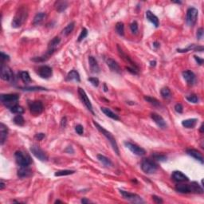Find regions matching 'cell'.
Listing matches in <instances>:
<instances>
[{
	"label": "cell",
	"instance_id": "cell-38",
	"mask_svg": "<svg viewBox=\"0 0 204 204\" xmlns=\"http://www.w3.org/2000/svg\"><path fill=\"white\" fill-rule=\"evenodd\" d=\"M13 121L16 125H18V126H23L25 124V120L21 114H18L17 116H15Z\"/></svg>",
	"mask_w": 204,
	"mask_h": 204
},
{
	"label": "cell",
	"instance_id": "cell-14",
	"mask_svg": "<svg viewBox=\"0 0 204 204\" xmlns=\"http://www.w3.org/2000/svg\"><path fill=\"white\" fill-rule=\"evenodd\" d=\"M151 117L152 119L153 120L155 123L156 124V125L159 128H160L162 129H164L167 128V124L166 121H164V119L161 116H160L159 114L156 113H152L151 114Z\"/></svg>",
	"mask_w": 204,
	"mask_h": 204
},
{
	"label": "cell",
	"instance_id": "cell-30",
	"mask_svg": "<svg viewBox=\"0 0 204 204\" xmlns=\"http://www.w3.org/2000/svg\"><path fill=\"white\" fill-rule=\"evenodd\" d=\"M190 187L191 192L196 193V194H202L203 193V189L197 182H192L190 184Z\"/></svg>",
	"mask_w": 204,
	"mask_h": 204
},
{
	"label": "cell",
	"instance_id": "cell-48",
	"mask_svg": "<svg viewBox=\"0 0 204 204\" xmlns=\"http://www.w3.org/2000/svg\"><path fill=\"white\" fill-rule=\"evenodd\" d=\"M175 110L178 113H182L183 111V105L181 104L178 103L175 105Z\"/></svg>",
	"mask_w": 204,
	"mask_h": 204
},
{
	"label": "cell",
	"instance_id": "cell-51",
	"mask_svg": "<svg viewBox=\"0 0 204 204\" xmlns=\"http://www.w3.org/2000/svg\"><path fill=\"white\" fill-rule=\"evenodd\" d=\"M1 58H2V62H5V61H9V60H10V57L8 55H6V54H4L3 52L1 53Z\"/></svg>",
	"mask_w": 204,
	"mask_h": 204
},
{
	"label": "cell",
	"instance_id": "cell-26",
	"mask_svg": "<svg viewBox=\"0 0 204 204\" xmlns=\"http://www.w3.org/2000/svg\"><path fill=\"white\" fill-rule=\"evenodd\" d=\"M66 81H75L79 82L81 81V78H80V74L77 71V70H71L67 74V77H66Z\"/></svg>",
	"mask_w": 204,
	"mask_h": 204
},
{
	"label": "cell",
	"instance_id": "cell-3",
	"mask_svg": "<svg viewBox=\"0 0 204 204\" xmlns=\"http://www.w3.org/2000/svg\"><path fill=\"white\" fill-rule=\"evenodd\" d=\"M16 163L20 167H29L32 163V160L30 156L26 153H24L21 151H17L14 153Z\"/></svg>",
	"mask_w": 204,
	"mask_h": 204
},
{
	"label": "cell",
	"instance_id": "cell-41",
	"mask_svg": "<svg viewBox=\"0 0 204 204\" xmlns=\"http://www.w3.org/2000/svg\"><path fill=\"white\" fill-rule=\"evenodd\" d=\"M10 110L11 113H16V114H22V113H24L23 108L21 107V106H19V105H16L15 106L12 107Z\"/></svg>",
	"mask_w": 204,
	"mask_h": 204
},
{
	"label": "cell",
	"instance_id": "cell-22",
	"mask_svg": "<svg viewBox=\"0 0 204 204\" xmlns=\"http://www.w3.org/2000/svg\"><path fill=\"white\" fill-rule=\"evenodd\" d=\"M32 175V171L29 167H20L18 171V175L20 178H27Z\"/></svg>",
	"mask_w": 204,
	"mask_h": 204
},
{
	"label": "cell",
	"instance_id": "cell-35",
	"mask_svg": "<svg viewBox=\"0 0 204 204\" xmlns=\"http://www.w3.org/2000/svg\"><path fill=\"white\" fill-rule=\"evenodd\" d=\"M161 96L163 97V98H164L166 100H169L171 98V90L169 89V88L164 87L163 88L160 90Z\"/></svg>",
	"mask_w": 204,
	"mask_h": 204
},
{
	"label": "cell",
	"instance_id": "cell-28",
	"mask_svg": "<svg viewBox=\"0 0 204 204\" xmlns=\"http://www.w3.org/2000/svg\"><path fill=\"white\" fill-rule=\"evenodd\" d=\"M46 13H43V12H40V13H38V14L34 16V21H33V24H34V26H38V25H40V24L43 22L44 20L46 19Z\"/></svg>",
	"mask_w": 204,
	"mask_h": 204
},
{
	"label": "cell",
	"instance_id": "cell-7",
	"mask_svg": "<svg viewBox=\"0 0 204 204\" xmlns=\"http://www.w3.org/2000/svg\"><path fill=\"white\" fill-rule=\"evenodd\" d=\"M30 152L39 160L42 161V162L48 160V156L46 155V153L37 145H33L30 147Z\"/></svg>",
	"mask_w": 204,
	"mask_h": 204
},
{
	"label": "cell",
	"instance_id": "cell-27",
	"mask_svg": "<svg viewBox=\"0 0 204 204\" xmlns=\"http://www.w3.org/2000/svg\"><path fill=\"white\" fill-rule=\"evenodd\" d=\"M60 42H61V38H58V37H54V38L49 42L48 50H50V51H52L54 53L56 49H57V46L59 45Z\"/></svg>",
	"mask_w": 204,
	"mask_h": 204
},
{
	"label": "cell",
	"instance_id": "cell-42",
	"mask_svg": "<svg viewBox=\"0 0 204 204\" xmlns=\"http://www.w3.org/2000/svg\"><path fill=\"white\" fill-rule=\"evenodd\" d=\"M87 35H88V30L86 29V28H83V29H82V30H81V34H80L79 37H78L77 42H81L82 40L85 39V38L87 37Z\"/></svg>",
	"mask_w": 204,
	"mask_h": 204
},
{
	"label": "cell",
	"instance_id": "cell-15",
	"mask_svg": "<svg viewBox=\"0 0 204 204\" xmlns=\"http://www.w3.org/2000/svg\"><path fill=\"white\" fill-rule=\"evenodd\" d=\"M117 50H118V52H119V54H120V55H121V58H122V59H123L125 62H127L128 64H129V65H130V66H132V68H133V69H136V70H137V71H138L139 69H138V67H137V65H136V64L134 63V62H133V61H132L131 58H129V57L127 55V54H125V53H124L123 50H121V47H120V46H119V45H117Z\"/></svg>",
	"mask_w": 204,
	"mask_h": 204
},
{
	"label": "cell",
	"instance_id": "cell-50",
	"mask_svg": "<svg viewBox=\"0 0 204 204\" xmlns=\"http://www.w3.org/2000/svg\"><path fill=\"white\" fill-rule=\"evenodd\" d=\"M34 138H35L37 140L41 141L45 138V134H44V133H38V134H36Z\"/></svg>",
	"mask_w": 204,
	"mask_h": 204
},
{
	"label": "cell",
	"instance_id": "cell-24",
	"mask_svg": "<svg viewBox=\"0 0 204 204\" xmlns=\"http://www.w3.org/2000/svg\"><path fill=\"white\" fill-rule=\"evenodd\" d=\"M146 18L151 23H152L155 26V27H158L160 25V22H159V18H157L156 16L153 14L152 12L150 10H147L146 11Z\"/></svg>",
	"mask_w": 204,
	"mask_h": 204
},
{
	"label": "cell",
	"instance_id": "cell-25",
	"mask_svg": "<svg viewBox=\"0 0 204 204\" xmlns=\"http://www.w3.org/2000/svg\"><path fill=\"white\" fill-rule=\"evenodd\" d=\"M101 112L105 114V115H106L107 117H109V118H111V119H113V120H115V121H119L120 120V117H118V115H117L115 113H113L111 109H109V108L101 107Z\"/></svg>",
	"mask_w": 204,
	"mask_h": 204
},
{
	"label": "cell",
	"instance_id": "cell-10",
	"mask_svg": "<svg viewBox=\"0 0 204 204\" xmlns=\"http://www.w3.org/2000/svg\"><path fill=\"white\" fill-rule=\"evenodd\" d=\"M29 109L32 114L39 115L43 112V105L40 101H34L29 103Z\"/></svg>",
	"mask_w": 204,
	"mask_h": 204
},
{
	"label": "cell",
	"instance_id": "cell-18",
	"mask_svg": "<svg viewBox=\"0 0 204 204\" xmlns=\"http://www.w3.org/2000/svg\"><path fill=\"white\" fill-rule=\"evenodd\" d=\"M107 66H109V69H111L113 72H115L117 73H121V66H119V64L116 62L115 60L112 59V58H109L106 61Z\"/></svg>",
	"mask_w": 204,
	"mask_h": 204
},
{
	"label": "cell",
	"instance_id": "cell-58",
	"mask_svg": "<svg viewBox=\"0 0 204 204\" xmlns=\"http://www.w3.org/2000/svg\"><path fill=\"white\" fill-rule=\"evenodd\" d=\"M156 61H152V62H150V66H156Z\"/></svg>",
	"mask_w": 204,
	"mask_h": 204
},
{
	"label": "cell",
	"instance_id": "cell-54",
	"mask_svg": "<svg viewBox=\"0 0 204 204\" xmlns=\"http://www.w3.org/2000/svg\"><path fill=\"white\" fill-rule=\"evenodd\" d=\"M66 117H64V118H62V127H66Z\"/></svg>",
	"mask_w": 204,
	"mask_h": 204
},
{
	"label": "cell",
	"instance_id": "cell-17",
	"mask_svg": "<svg viewBox=\"0 0 204 204\" xmlns=\"http://www.w3.org/2000/svg\"><path fill=\"white\" fill-rule=\"evenodd\" d=\"M171 178L174 181L178 183L180 182H185V181H188L189 179L188 177L186 175L183 174V172L179 171H175L171 175Z\"/></svg>",
	"mask_w": 204,
	"mask_h": 204
},
{
	"label": "cell",
	"instance_id": "cell-32",
	"mask_svg": "<svg viewBox=\"0 0 204 204\" xmlns=\"http://www.w3.org/2000/svg\"><path fill=\"white\" fill-rule=\"evenodd\" d=\"M97 159H98V160L100 161L101 163H102V164H104L105 166L106 167H112L113 166V163L112 161L109 160V158H107L106 156H103V155H97Z\"/></svg>",
	"mask_w": 204,
	"mask_h": 204
},
{
	"label": "cell",
	"instance_id": "cell-4",
	"mask_svg": "<svg viewBox=\"0 0 204 204\" xmlns=\"http://www.w3.org/2000/svg\"><path fill=\"white\" fill-rule=\"evenodd\" d=\"M18 98L19 97L17 94H2L0 97L2 103L10 109L17 105Z\"/></svg>",
	"mask_w": 204,
	"mask_h": 204
},
{
	"label": "cell",
	"instance_id": "cell-61",
	"mask_svg": "<svg viewBox=\"0 0 204 204\" xmlns=\"http://www.w3.org/2000/svg\"><path fill=\"white\" fill-rule=\"evenodd\" d=\"M58 202H61V201H60V200L55 201V203H58Z\"/></svg>",
	"mask_w": 204,
	"mask_h": 204
},
{
	"label": "cell",
	"instance_id": "cell-13",
	"mask_svg": "<svg viewBox=\"0 0 204 204\" xmlns=\"http://www.w3.org/2000/svg\"><path fill=\"white\" fill-rule=\"evenodd\" d=\"M38 74L43 79H49L53 75V70L50 66H42L38 68Z\"/></svg>",
	"mask_w": 204,
	"mask_h": 204
},
{
	"label": "cell",
	"instance_id": "cell-45",
	"mask_svg": "<svg viewBox=\"0 0 204 204\" xmlns=\"http://www.w3.org/2000/svg\"><path fill=\"white\" fill-rule=\"evenodd\" d=\"M152 157L159 161H165L167 160V156L164 155H159V154H153Z\"/></svg>",
	"mask_w": 204,
	"mask_h": 204
},
{
	"label": "cell",
	"instance_id": "cell-11",
	"mask_svg": "<svg viewBox=\"0 0 204 204\" xmlns=\"http://www.w3.org/2000/svg\"><path fill=\"white\" fill-rule=\"evenodd\" d=\"M1 78L3 81H12L14 80V73L12 72L11 69L7 66H4L3 64L1 67Z\"/></svg>",
	"mask_w": 204,
	"mask_h": 204
},
{
	"label": "cell",
	"instance_id": "cell-8",
	"mask_svg": "<svg viewBox=\"0 0 204 204\" xmlns=\"http://www.w3.org/2000/svg\"><path fill=\"white\" fill-rule=\"evenodd\" d=\"M78 95H79L80 99L82 101V103L85 105V107L87 108L88 110H89V112H91L93 115H94V112H93V105H92L91 104V101H89L87 94H86V93H85V91L83 89L78 88Z\"/></svg>",
	"mask_w": 204,
	"mask_h": 204
},
{
	"label": "cell",
	"instance_id": "cell-12",
	"mask_svg": "<svg viewBox=\"0 0 204 204\" xmlns=\"http://www.w3.org/2000/svg\"><path fill=\"white\" fill-rule=\"evenodd\" d=\"M125 145L127 148H129V150L131 151L133 154L139 156H144L145 153H146V151H145L144 149L140 148V147L137 146V144H133V143L131 142H127V141H126V142H125Z\"/></svg>",
	"mask_w": 204,
	"mask_h": 204
},
{
	"label": "cell",
	"instance_id": "cell-44",
	"mask_svg": "<svg viewBox=\"0 0 204 204\" xmlns=\"http://www.w3.org/2000/svg\"><path fill=\"white\" fill-rule=\"evenodd\" d=\"M130 29H131V31L133 34H137V32H138V23L136 21L132 22L131 25H130Z\"/></svg>",
	"mask_w": 204,
	"mask_h": 204
},
{
	"label": "cell",
	"instance_id": "cell-37",
	"mask_svg": "<svg viewBox=\"0 0 204 204\" xmlns=\"http://www.w3.org/2000/svg\"><path fill=\"white\" fill-rule=\"evenodd\" d=\"M116 31L121 36H123L125 34V25L123 22H119L116 24Z\"/></svg>",
	"mask_w": 204,
	"mask_h": 204
},
{
	"label": "cell",
	"instance_id": "cell-39",
	"mask_svg": "<svg viewBox=\"0 0 204 204\" xmlns=\"http://www.w3.org/2000/svg\"><path fill=\"white\" fill-rule=\"evenodd\" d=\"M73 173H75V171L73 170H62V171H58L57 172H55L54 175L55 176H65V175H69Z\"/></svg>",
	"mask_w": 204,
	"mask_h": 204
},
{
	"label": "cell",
	"instance_id": "cell-36",
	"mask_svg": "<svg viewBox=\"0 0 204 204\" xmlns=\"http://www.w3.org/2000/svg\"><path fill=\"white\" fill-rule=\"evenodd\" d=\"M144 100L147 101V102H148L149 104L152 105L153 106H156V107H157V106H160V101H159L157 99H156V98H153V97H149V96H144Z\"/></svg>",
	"mask_w": 204,
	"mask_h": 204
},
{
	"label": "cell",
	"instance_id": "cell-59",
	"mask_svg": "<svg viewBox=\"0 0 204 204\" xmlns=\"http://www.w3.org/2000/svg\"><path fill=\"white\" fill-rule=\"evenodd\" d=\"M200 132H201V133H203V125H201V127H200Z\"/></svg>",
	"mask_w": 204,
	"mask_h": 204
},
{
	"label": "cell",
	"instance_id": "cell-57",
	"mask_svg": "<svg viewBox=\"0 0 204 204\" xmlns=\"http://www.w3.org/2000/svg\"><path fill=\"white\" fill-rule=\"evenodd\" d=\"M153 46H154L156 49H157V48L160 47V43H159V42H155L154 43H153Z\"/></svg>",
	"mask_w": 204,
	"mask_h": 204
},
{
	"label": "cell",
	"instance_id": "cell-5",
	"mask_svg": "<svg viewBox=\"0 0 204 204\" xmlns=\"http://www.w3.org/2000/svg\"><path fill=\"white\" fill-rule=\"evenodd\" d=\"M140 167L143 171L146 174H154L158 168L156 164L149 159H144L141 162Z\"/></svg>",
	"mask_w": 204,
	"mask_h": 204
},
{
	"label": "cell",
	"instance_id": "cell-55",
	"mask_svg": "<svg viewBox=\"0 0 204 204\" xmlns=\"http://www.w3.org/2000/svg\"><path fill=\"white\" fill-rule=\"evenodd\" d=\"M5 186H6V184H5V183L3 182V180H1V183H0V190H3Z\"/></svg>",
	"mask_w": 204,
	"mask_h": 204
},
{
	"label": "cell",
	"instance_id": "cell-34",
	"mask_svg": "<svg viewBox=\"0 0 204 204\" xmlns=\"http://www.w3.org/2000/svg\"><path fill=\"white\" fill-rule=\"evenodd\" d=\"M20 78L23 81L25 84H29L31 82V78H30V76L29 74V73L26 71H22L20 73Z\"/></svg>",
	"mask_w": 204,
	"mask_h": 204
},
{
	"label": "cell",
	"instance_id": "cell-20",
	"mask_svg": "<svg viewBox=\"0 0 204 204\" xmlns=\"http://www.w3.org/2000/svg\"><path fill=\"white\" fill-rule=\"evenodd\" d=\"M68 6H69V2L67 1H64V0H59V1H56L54 3V6H55L56 10L59 13L65 11L67 9Z\"/></svg>",
	"mask_w": 204,
	"mask_h": 204
},
{
	"label": "cell",
	"instance_id": "cell-1",
	"mask_svg": "<svg viewBox=\"0 0 204 204\" xmlns=\"http://www.w3.org/2000/svg\"><path fill=\"white\" fill-rule=\"evenodd\" d=\"M28 16V9L26 6H23L20 7L17 12L13 18L12 21V27L13 28H19L22 26L24 22L26 21Z\"/></svg>",
	"mask_w": 204,
	"mask_h": 204
},
{
	"label": "cell",
	"instance_id": "cell-43",
	"mask_svg": "<svg viewBox=\"0 0 204 204\" xmlns=\"http://www.w3.org/2000/svg\"><path fill=\"white\" fill-rule=\"evenodd\" d=\"M186 99L191 102V103H198V98L196 95H194V94H192V95H189L187 97H186Z\"/></svg>",
	"mask_w": 204,
	"mask_h": 204
},
{
	"label": "cell",
	"instance_id": "cell-60",
	"mask_svg": "<svg viewBox=\"0 0 204 204\" xmlns=\"http://www.w3.org/2000/svg\"><path fill=\"white\" fill-rule=\"evenodd\" d=\"M104 89H104V90H105V92L108 91V89H107V87H106V85H105V84L104 85Z\"/></svg>",
	"mask_w": 204,
	"mask_h": 204
},
{
	"label": "cell",
	"instance_id": "cell-6",
	"mask_svg": "<svg viewBox=\"0 0 204 204\" xmlns=\"http://www.w3.org/2000/svg\"><path fill=\"white\" fill-rule=\"evenodd\" d=\"M198 11L196 8L191 7L187 10L186 22L189 26L192 27L196 23L197 18H198Z\"/></svg>",
	"mask_w": 204,
	"mask_h": 204
},
{
	"label": "cell",
	"instance_id": "cell-16",
	"mask_svg": "<svg viewBox=\"0 0 204 204\" xmlns=\"http://www.w3.org/2000/svg\"><path fill=\"white\" fill-rule=\"evenodd\" d=\"M183 77L189 85H193L195 82V75L191 70H185L183 72Z\"/></svg>",
	"mask_w": 204,
	"mask_h": 204
},
{
	"label": "cell",
	"instance_id": "cell-62",
	"mask_svg": "<svg viewBox=\"0 0 204 204\" xmlns=\"http://www.w3.org/2000/svg\"><path fill=\"white\" fill-rule=\"evenodd\" d=\"M175 2V3H179V4H181V3H182V2H179H179Z\"/></svg>",
	"mask_w": 204,
	"mask_h": 204
},
{
	"label": "cell",
	"instance_id": "cell-21",
	"mask_svg": "<svg viewBox=\"0 0 204 204\" xmlns=\"http://www.w3.org/2000/svg\"><path fill=\"white\" fill-rule=\"evenodd\" d=\"M89 67L90 69L93 73H98L100 72V67L98 66V63H97V61L95 59L94 57L93 56H90L89 57Z\"/></svg>",
	"mask_w": 204,
	"mask_h": 204
},
{
	"label": "cell",
	"instance_id": "cell-56",
	"mask_svg": "<svg viewBox=\"0 0 204 204\" xmlns=\"http://www.w3.org/2000/svg\"><path fill=\"white\" fill-rule=\"evenodd\" d=\"M81 202H82L83 204L89 203V202H90V201H89V199H86V198H82V199H81Z\"/></svg>",
	"mask_w": 204,
	"mask_h": 204
},
{
	"label": "cell",
	"instance_id": "cell-40",
	"mask_svg": "<svg viewBox=\"0 0 204 204\" xmlns=\"http://www.w3.org/2000/svg\"><path fill=\"white\" fill-rule=\"evenodd\" d=\"M22 90L25 91H42V90H46V88L40 87V86H34V87H23L20 88Z\"/></svg>",
	"mask_w": 204,
	"mask_h": 204
},
{
	"label": "cell",
	"instance_id": "cell-2",
	"mask_svg": "<svg viewBox=\"0 0 204 204\" xmlns=\"http://www.w3.org/2000/svg\"><path fill=\"white\" fill-rule=\"evenodd\" d=\"M93 124H94V125L96 126V128H97V129H98V130H99V131L101 132V133H102V134H103L105 137H106V139H107L110 142V144H111L112 147H113V149L114 150L115 153H117V156H119L120 151H119V148H118V145H117V141H116V139L114 138V137L113 136V134H112L110 132L108 131V130H106L105 128H103L102 126H101V125H100L98 123H97L96 121H93Z\"/></svg>",
	"mask_w": 204,
	"mask_h": 204
},
{
	"label": "cell",
	"instance_id": "cell-53",
	"mask_svg": "<svg viewBox=\"0 0 204 204\" xmlns=\"http://www.w3.org/2000/svg\"><path fill=\"white\" fill-rule=\"evenodd\" d=\"M194 59H195V61L197 62V63H198L199 66H202V63H203V59H202V58H200L199 57H198V56H194Z\"/></svg>",
	"mask_w": 204,
	"mask_h": 204
},
{
	"label": "cell",
	"instance_id": "cell-49",
	"mask_svg": "<svg viewBox=\"0 0 204 204\" xmlns=\"http://www.w3.org/2000/svg\"><path fill=\"white\" fill-rule=\"evenodd\" d=\"M202 35H203V29L202 28H199L197 30V38L198 40H200L202 38Z\"/></svg>",
	"mask_w": 204,
	"mask_h": 204
},
{
	"label": "cell",
	"instance_id": "cell-29",
	"mask_svg": "<svg viewBox=\"0 0 204 204\" xmlns=\"http://www.w3.org/2000/svg\"><path fill=\"white\" fill-rule=\"evenodd\" d=\"M175 190L179 193H183V194H188L191 193V187L188 184H179L177 185L175 187Z\"/></svg>",
	"mask_w": 204,
	"mask_h": 204
},
{
	"label": "cell",
	"instance_id": "cell-46",
	"mask_svg": "<svg viewBox=\"0 0 204 204\" xmlns=\"http://www.w3.org/2000/svg\"><path fill=\"white\" fill-rule=\"evenodd\" d=\"M88 81L93 85V86H95V87H97L98 85H99V80L97 77H89Z\"/></svg>",
	"mask_w": 204,
	"mask_h": 204
},
{
	"label": "cell",
	"instance_id": "cell-9",
	"mask_svg": "<svg viewBox=\"0 0 204 204\" xmlns=\"http://www.w3.org/2000/svg\"><path fill=\"white\" fill-rule=\"evenodd\" d=\"M120 193L122 194V196L125 199H127V200L132 202H134V203H142V202H144V200L141 198V197L137 194L128 192V191H125L124 190H120Z\"/></svg>",
	"mask_w": 204,
	"mask_h": 204
},
{
	"label": "cell",
	"instance_id": "cell-19",
	"mask_svg": "<svg viewBox=\"0 0 204 204\" xmlns=\"http://www.w3.org/2000/svg\"><path fill=\"white\" fill-rule=\"evenodd\" d=\"M187 153L194 159H195L196 160L199 161L202 164H203V157H202L200 152H198V150H196V149H187Z\"/></svg>",
	"mask_w": 204,
	"mask_h": 204
},
{
	"label": "cell",
	"instance_id": "cell-33",
	"mask_svg": "<svg viewBox=\"0 0 204 204\" xmlns=\"http://www.w3.org/2000/svg\"><path fill=\"white\" fill-rule=\"evenodd\" d=\"M74 26H75V22H71L70 23H69L62 30V34L64 36H68L69 34H70L74 29Z\"/></svg>",
	"mask_w": 204,
	"mask_h": 204
},
{
	"label": "cell",
	"instance_id": "cell-31",
	"mask_svg": "<svg viewBox=\"0 0 204 204\" xmlns=\"http://www.w3.org/2000/svg\"><path fill=\"white\" fill-rule=\"evenodd\" d=\"M197 123V119H187L184 120V121H182V125L183 127L187 128V129H193V128L196 125Z\"/></svg>",
	"mask_w": 204,
	"mask_h": 204
},
{
	"label": "cell",
	"instance_id": "cell-23",
	"mask_svg": "<svg viewBox=\"0 0 204 204\" xmlns=\"http://www.w3.org/2000/svg\"><path fill=\"white\" fill-rule=\"evenodd\" d=\"M7 134H8V129L7 127L4 124L1 123L0 125V143L1 144H3L5 141L6 140L7 138Z\"/></svg>",
	"mask_w": 204,
	"mask_h": 204
},
{
	"label": "cell",
	"instance_id": "cell-52",
	"mask_svg": "<svg viewBox=\"0 0 204 204\" xmlns=\"http://www.w3.org/2000/svg\"><path fill=\"white\" fill-rule=\"evenodd\" d=\"M152 198H153V200H154V202H156V203H162L163 202L162 199H161L160 197L156 196V195H153Z\"/></svg>",
	"mask_w": 204,
	"mask_h": 204
},
{
	"label": "cell",
	"instance_id": "cell-47",
	"mask_svg": "<svg viewBox=\"0 0 204 204\" xmlns=\"http://www.w3.org/2000/svg\"><path fill=\"white\" fill-rule=\"evenodd\" d=\"M75 131L78 135H82L84 132V128L81 125H77L75 127Z\"/></svg>",
	"mask_w": 204,
	"mask_h": 204
}]
</instances>
